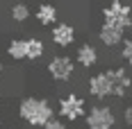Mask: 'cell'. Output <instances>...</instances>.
I'll use <instances>...</instances> for the list:
<instances>
[{
    "instance_id": "obj_16",
    "label": "cell",
    "mask_w": 132,
    "mask_h": 129,
    "mask_svg": "<svg viewBox=\"0 0 132 129\" xmlns=\"http://www.w3.org/2000/svg\"><path fill=\"white\" fill-rule=\"evenodd\" d=\"M43 129H66V125H64V120H57V118H53V120H50V122H48Z\"/></svg>"
},
{
    "instance_id": "obj_2",
    "label": "cell",
    "mask_w": 132,
    "mask_h": 129,
    "mask_svg": "<svg viewBox=\"0 0 132 129\" xmlns=\"http://www.w3.org/2000/svg\"><path fill=\"white\" fill-rule=\"evenodd\" d=\"M103 18H105L107 25H114L125 32L128 27H132V7L121 2V0H112L103 9Z\"/></svg>"
},
{
    "instance_id": "obj_3",
    "label": "cell",
    "mask_w": 132,
    "mask_h": 129,
    "mask_svg": "<svg viewBox=\"0 0 132 129\" xmlns=\"http://www.w3.org/2000/svg\"><path fill=\"white\" fill-rule=\"evenodd\" d=\"M87 129H114L116 125V116L107 104H96L87 113Z\"/></svg>"
},
{
    "instance_id": "obj_14",
    "label": "cell",
    "mask_w": 132,
    "mask_h": 129,
    "mask_svg": "<svg viewBox=\"0 0 132 129\" xmlns=\"http://www.w3.org/2000/svg\"><path fill=\"white\" fill-rule=\"evenodd\" d=\"M27 43H30V52H27V59H30V61L43 57L46 45H43V41H41V39H27Z\"/></svg>"
},
{
    "instance_id": "obj_7",
    "label": "cell",
    "mask_w": 132,
    "mask_h": 129,
    "mask_svg": "<svg viewBox=\"0 0 132 129\" xmlns=\"http://www.w3.org/2000/svg\"><path fill=\"white\" fill-rule=\"evenodd\" d=\"M53 43L57 48H68L73 41H75V27L68 25V23H57L53 27Z\"/></svg>"
},
{
    "instance_id": "obj_1",
    "label": "cell",
    "mask_w": 132,
    "mask_h": 129,
    "mask_svg": "<svg viewBox=\"0 0 132 129\" xmlns=\"http://www.w3.org/2000/svg\"><path fill=\"white\" fill-rule=\"evenodd\" d=\"M18 116L32 127H46L55 118V111L50 102L43 97H25L18 104Z\"/></svg>"
},
{
    "instance_id": "obj_13",
    "label": "cell",
    "mask_w": 132,
    "mask_h": 129,
    "mask_svg": "<svg viewBox=\"0 0 132 129\" xmlns=\"http://www.w3.org/2000/svg\"><path fill=\"white\" fill-rule=\"evenodd\" d=\"M9 14H12V18L16 21V23H23V21L30 18V7H27L25 2H14L12 9H9Z\"/></svg>"
},
{
    "instance_id": "obj_8",
    "label": "cell",
    "mask_w": 132,
    "mask_h": 129,
    "mask_svg": "<svg viewBox=\"0 0 132 129\" xmlns=\"http://www.w3.org/2000/svg\"><path fill=\"white\" fill-rule=\"evenodd\" d=\"M109 73H112V82H114V97H123L132 86L130 75L123 68H109Z\"/></svg>"
},
{
    "instance_id": "obj_11",
    "label": "cell",
    "mask_w": 132,
    "mask_h": 129,
    "mask_svg": "<svg viewBox=\"0 0 132 129\" xmlns=\"http://www.w3.org/2000/svg\"><path fill=\"white\" fill-rule=\"evenodd\" d=\"M27 52H30V43L27 39H14L9 43V48H7V54L16 59V61H21V59H27Z\"/></svg>"
},
{
    "instance_id": "obj_17",
    "label": "cell",
    "mask_w": 132,
    "mask_h": 129,
    "mask_svg": "<svg viewBox=\"0 0 132 129\" xmlns=\"http://www.w3.org/2000/svg\"><path fill=\"white\" fill-rule=\"evenodd\" d=\"M123 120H125V125H128V127H132V104L125 106V111H123Z\"/></svg>"
},
{
    "instance_id": "obj_18",
    "label": "cell",
    "mask_w": 132,
    "mask_h": 129,
    "mask_svg": "<svg viewBox=\"0 0 132 129\" xmlns=\"http://www.w3.org/2000/svg\"><path fill=\"white\" fill-rule=\"evenodd\" d=\"M0 68H2V66H0Z\"/></svg>"
},
{
    "instance_id": "obj_4",
    "label": "cell",
    "mask_w": 132,
    "mask_h": 129,
    "mask_svg": "<svg viewBox=\"0 0 132 129\" xmlns=\"http://www.w3.org/2000/svg\"><path fill=\"white\" fill-rule=\"evenodd\" d=\"M57 111H59V116L66 118L68 122H75L80 118L87 116V106H84V100L75 95V93H68L64 95L62 100H59V106H57Z\"/></svg>"
},
{
    "instance_id": "obj_10",
    "label": "cell",
    "mask_w": 132,
    "mask_h": 129,
    "mask_svg": "<svg viewBox=\"0 0 132 129\" xmlns=\"http://www.w3.org/2000/svg\"><path fill=\"white\" fill-rule=\"evenodd\" d=\"M78 64L82 68H91V66L98 64V50L93 48L91 43H84V45H80L78 48Z\"/></svg>"
},
{
    "instance_id": "obj_9",
    "label": "cell",
    "mask_w": 132,
    "mask_h": 129,
    "mask_svg": "<svg viewBox=\"0 0 132 129\" xmlns=\"http://www.w3.org/2000/svg\"><path fill=\"white\" fill-rule=\"evenodd\" d=\"M98 39H100V43L107 45V48H114V45H119L121 41H125L123 39V29H119V27H114V25H107V23L100 25Z\"/></svg>"
},
{
    "instance_id": "obj_15",
    "label": "cell",
    "mask_w": 132,
    "mask_h": 129,
    "mask_svg": "<svg viewBox=\"0 0 132 129\" xmlns=\"http://www.w3.org/2000/svg\"><path fill=\"white\" fill-rule=\"evenodd\" d=\"M121 59L125 64L132 66V39H125L123 41V48H121Z\"/></svg>"
},
{
    "instance_id": "obj_6",
    "label": "cell",
    "mask_w": 132,
    "mask_h": 129,
    "mask_svg": "<svg viewBox=\"0 0 132 129\" xmlns=\"http://www.w3.org/2000/svg\"><path fill=\"white\" fill-rule=\"evenodd\" d=\"M73 70H75V64L66 54H57V57H53L48 61V73L57 82H66L68 77H73Z\"/></svg>"
},
{
    "instance_id": "obj_12",
    "label": "cell",
    "mask_w": 132,
    "mask_h": 129,
    "mask_svg": "<svg viewBox=\"0 0 132 129\" xmlns=\"http://www.w3.org/2000/svg\"><path fill=\"white\" fill-rule=\"evenodd\" d=\"M37 21L41 25H55L57 23V7L55 5H39L37 7Z\"/></svg>"
},
{
    "instance_id": "obj_5",
    "label": "cell",
    "mask_w": 132,
    "mask_h": 129,
    "mask_svg": "<svg viewBox=\"0 0 132 129\" xmlns=\"http://www.w3.org/2000/svg\"><path fill=\"white\" fill-rule=\"evenodd\" d=\"M89 95L96 100H105V97H114V82H112V73L109 70H100L89 79Z\"/></svg>"
}]
</instances>
